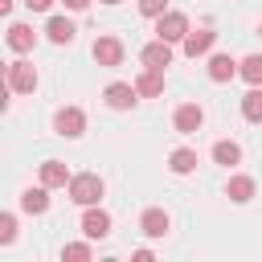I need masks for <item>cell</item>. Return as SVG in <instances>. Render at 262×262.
Here are the masks:
<instances>
[{"instance_id":"1","label":"cell","mask_w":262,"mask_h":262,"mask_svg":"<svg viewBox=\"0 0 262 262\" xmlns=\"http://www.w3.org/2000/svg\"><path fill=\"white\" fill-rule=\"evenodd\" d=\"M66 188H70V201H74V205H82V209H86V205H98V201H102V192H106V184H102V176H98V172H78V176H70V184H66Z\"/></svg>"},{"instance_id":"2","label":"cell","mask_w":262,"mask_h":262,"mask_svg":"<svg viewBox=\"0 0 262 262\" xmlns=\"http://www.w3.org/2000/svg\"><path fill=\"white\" fill-rule=\"evenodd\" d=\"M4 82H8L12 94H33V90H37V70H33L29 61H12V66L4 70Z\"/></svg>"},{"instance_id":"3","label":"cell","mask_w":262,"mask_h":262,"mask_svg":"<svg viewBox=\"0 0 262 262\" xmlns=\"http://www.w3.org/2000/svg\"><path fill=\"white\" fill-rule=\"evenodd\" d=\"M156 37H160V41H184V37H188V16L168 8L164 16H156Z\"/></svg>"},{"instance_id":"4","label":"cell","mask_w":262,"mask_h":262,"mask_svg":"<svg viewBox=\"0 0 262 262\" xmlns=\"http://www.w3.org/2000/svg\"><path fill=\"white\" fill-rule=\"evenodd\" d=\"M90 53H94V61H98V66H106V70L123 66V57H127V49H123V41H119V37H98V41L90 45Z\"/></svg>"},{"instance_id":"5","label":"cell","mask_w":262,"mask_h":262,"mask_svg":"<svg viewBox=\"0 0 262 262\" xmlns=\"http://www.w3.org/2000/svg\"><path fill=\"white\" fill-rule=\"evenodd\" d=\"M53 131L66 135V139H78V135L86 131V115H82V106H61V111L53 115Z\"/></svg>"},{"instance_id":"6","label":"cell","mask_w":262,"mask_h":262,"mask_svg":"<svg viewBox=\"0 0 262 262\" xmlns=\"http://www.w3.org/2000/svg\"><path fill=\"white\" fill-rule=\"evenodd\" d=\"M82 233H86L90 242H102V237L111 233V213L98 209V205H86V213H82Z\"/></svg>"},{"instance_id":"7","label":"cell","mask_w":262,"mask_h":262,"mask_svg":"<svg viewBox=\"0 0 262 262\" xmlns=\"http://www.w3.org/2000/svg\"><path fill=\"white\" fill-rule=\"evenodd\" d=\"M102 98H106L111 111H131L135 98H139V90H135V82H111V86L102 90Z\"/></svg>"},{"instance_id":"8","label":"cell","mask_w":262,"mask_h":262,"mask_svg":"<svg viewBox=\"0 0 262 262\" xmlns=\"http://www.w3.org/2000/svg\"><path fill=\"white\" fill-rule=\"evenodd\" d=\"M172 127H176L180 135H192V131H201V127H205V111H201L196 102H180V106H176V115H172Z\"/></svg>"},{"instance_id":"9","label":"cell","mask_w":262,"mask_h":262,"mask_svg":"<svg viewBox=\"0 0 262 262\" xmlns=\"http://www.w3.org/2000/svg\"><path fill=\"white\" fill-rule=\"evenodd\" d=\"M139 61L147 66V70H168L172 66V41H151V45H143L139 49Z\"/></svg>"},{"instance_id":"10","label":"cell","mask_w":262,"mask_h":262,"mask_svg":"<svg viewBox=\"0 0 262 262\" xmlns=\"http://www.w3.org/2000/svg\"><path fill=\"white\" fill-rule=\"evenodd\" d=\"M168 229H172V217L164 209H143L139 213V233L143 237H168Z\"/></svg>"},{"instance_id":"11","label":"cell","mask_w":262,"mask_h":262,"mask_svg":"<svg viewBox=\"0 0 262 262\" xmlns=\"http://www.w3.org/2000/svg\"><path fill=\"white\" fill-rule=\"evenodd\" d=\"M213 41H217V33H213V29H196V33L188 29V37H184L180 45H184V57H201V53H209V49H213Z\"/></svg>"},{"instance_id":"12","label":"cell","mask_w":262,"mask_h":262,"mask_svg":"<svg viewBox=\"0 0 262 262\" xmlns=\"http://www.w3.org/2000/svg\"><path fill=\"white\" fill-rule=\"evenodd\" d=\"M237 66L242 61H233L229 53H213L209 57V82H233L237 78Z\"/></svg>"},{"instance_id":"13","label":"cell","mask_w":262,"mask_h":262,"mask_svg":"<svg viewBox=\"0 0 262 262\" xmlns=\"http://www.w3.org/2000/svg\"><path fill=\"white\" fill-rule=\"evenodd\" d=\"M135 90H139V98H160L164 94V70H147L143 66V74L135 78Z\"/></svg>"},{"instance_id":"14","label":"cell","mask_w":262,"mask_h":262,"mask_svg":"<svg viewBox=\"0 0 262 262\" xmlns=\"http://www.w3.org/2000/svg\"><path fill=\"white\" fill-rule=\"evenodd\" d=\"M33 45H37V33H33L29 25H16V20H12V25H8V49H12V53H29Z\"/></svg>"},{"instance_id":"15","label":"cell","mask_w":262,"mask_h":262,"mask_svg":"<svg viewBox=\"0 0 262 262\" xmlns=\"http://www.w3.org/2000/svg\"><path fill=\"white\" fill-rule=\"evenodd\" d=\"M41 184H45V188H66V184H70V168H66L61 160H45V164H41Z\"/></svg>"},{"instance_id":"16","label":"cell","mask_w":262,"mask_h":262,"mask_svg":"<svg viewBox=\"0 0 262 262\" xmlns=\"http://www.w3.org/2000/svg\"><path fill=\"white\" fill-rule=\"evenodd\" d=\"M254 192H258L254 176H229V184H225V196H229L233 205H246V201H250Z\"/></svg>"},{"instance_id":"17","label":"cell","mask_w":262,"mask_h":262,"mask_svg":"<svg viewBox=\"0 0 262 262\" xmlns=\"http://www.w3.org/2000/svg\"><path fill=\"white\" fill-rule=\"evenodd\" d=\"M74 20H66V16H49V25H45V37L53 41V45H70L74 41Z\"/></svg>"},{"instance_id":"18","label":"cell","mask_w":262,"mask_h":262,"mask_svg":"<svg viewBox=\"0 0 262 262\" xmlns=\"http://www.w3.org/2000/svg\"><path fill=\"white\" fill-rule=\"evenodd\" d=\"M20 209L33 213V217L45 213V209H49V188H45V184H41V188H25V192H20Z\"/></svg>"},{"instance_id":"19","label":"cell","mask_w":262,"mask_h":262,"mask_svg":"<svg viewBox=\"0 0 262 262\" xmlns=\"http://www.w3.org/2000/svg\"><path fill=\"white\" fill-rule=\"evenodd\" d=\"M213 160H217L221 168H233V164H242V147H237L233 139H217V143H213Z\"/></svg>"},{"instance_id":"20","label":"cell","mask_w":262,"mask_h":262,"mask_svg":"<svg viewBox=\"0 0 262 262\" xmlns=\"http://www.w3.org/2000/svg\"><path fill=\"white\" fill-rule=\"evenodd\" d=\"M168 168H172L176 176H188V172H196V151H192V147H176V151L168 156Z\"/></svg>"},{"instance_id":"21","label":"cell","mask_w":262,"mask_h":262,"mask_svg":"<svg viewBox=\"0 0 262 262\" xmlns=\"http://www.w3.org/2000/svg\"><path fill=\"white\" fill-rule=\"evenodd\" d=\"M242 115L246 123H262V86H250V94L242 98Z\"/></svg>"},{"instance_id":"22","label":"cell","mask_w":262,"mask_h":262,"mask_svg":"<svg viewBox=\"0 0 262 262\" xmlns=\"http://www.w3.org/2000/svg\"><path fill=\"white\" fill-rule=\"evenodd\" d=\"M237 74H242L250 86H262V53H250V57H242Z\"/></svg>"},{"instance_id":"23","label":"cell","mask_w":262,"mask_h":262,"mask_svg":"<svg viewBox=\"0 0 262 262\" xmlns=\"http://www.w3.org/2000/svg\"><path fill=\"white\" fill-rule=\"evenodd\" d=\"M61 258L66 262H86L90 258V246L86 242H70V246H61Z\"/></svg>"},{"instance_id":"24","label":"cell","mask_w":262,"mask_h":262,"mask_svg":"<svg viewBox=\"0 0 262 262\" xmlns=\"http://www.w3.org/2000/svg\"><path fill=\"white\" fill-rule=\"evenodd\" d=\"M12 237H16V217H12V213H0V242L8 246Z\"/></svg>"},{"instance_id":"25","label":"cell","mask_w":262,"mask_h":262,"mask_svg":"<svg viewBox=\"0 0 262 262\" xmlns=\"http://www.w3.org/2000/svg\"><path fill=\"white\" fill-rule=\"evenodd\" d=\"M139 12L156 20V16H164V12H168V0H139Z\"/></svg>"},{"instance_id":"26","label":"cell","mask_w":262,"mask_h":262,"mask_svg":"<svg viewBox=\"0 0 262 262\" xmlns=\"http://www.w3.org/2000/svg\"><path fill=\"white\" fill-rule=\"evenodd\" d=\"M25 4H29L33 12H49V8H53V0H25Z\"/></svg>"},{"instance_id":"27","label":"cell","mask_w":262,"mask_h":262,"mask_svg":"<svg viewBox=\"0 0 262 262\" xmlns=\"http://www.w3.org/2000/svg\"><path fill=\"white\" fill-rule=\"evenodd\" d=\"M61 4H66L70 12H86V8H90V0H61Z\"/></svg>"},{"instance_id":"28","label":"cell","mask_w":262,"mask_h":262,"mask_svg":"<svg viewBox=\"0 0 262 262\" xmlns=\"http://www.w3.org/2000/svg\"><path fill=\"white\" fill-rule=\"evenodd\" d=\"M0 12L8 16V12H12V0H0Z\"/></svg>"},{"instance_id":"29","label":"cell","mask_w":262,"mask_h":262,"mask_svg":"<svg viewBox=\"0 0 262 262\" xmlns=\"http://www.w3.org/2000/svg\"><path fill=\"white\" fill-rule=\"evenodd\" d=\"M102 4H123V0H102Z\"/></svg>"},{"instance_id":"30","label":"cell","mask_w":262,"mask_h":262,"mask_svg":"<svg viewBox=\"0 0 262 262\" xmlns=\"http://www.w3.org/2000/svg\"><path fill=\"white\" fill-rule=\"evenodd\" d=\"M258 33H262V25H258Z\"/></svg>"}]
</instances>
